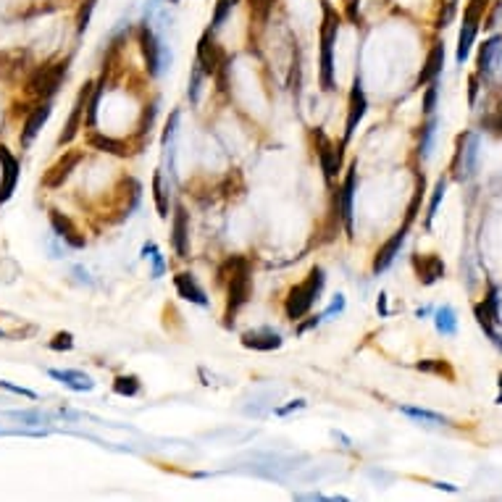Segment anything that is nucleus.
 I'll return each mask as SVG.
<instances>
[{"mask_svg": "<svg viewBox=\"0 0 502 502\" xmlns=\"http://www.w3.org/2000/svg\"><path fill=\"white\" fill-rule=\"evenodd\" d=\"M324 268L321 266H313L310 268V274L305 277V281L300 284H295L287 295V300H284V313L290 321H300L310 313V308L316 305V300L321 297V290H324Z\"/></svg>", "mask_w": 502, "mask_h": 502, "instance_id": "1", "label": "nucleus"}, {"mask_svg": "<svg viewBox=\"0 0 502 502\" xmlns=\"http://www.w3.org/2000/svg\"><path fill=\"white\" fill-rule=\"evenodd\" d=\"M340 32V14L324 3V21H321V87L324 93H334V42Z\"/></svg>", "mask_w": 502, "mask_h": 502, "instance_id": "2", "label": "nucleus"}, {"mask_svg": "<svg viewBox=\"0 0 502 502\" xmlns=\"http://www.w3.org/2000/svg\"><path fill=\"white\" fill-rule=\"evenodd\" d=\"M250 295H252L250 263H242L232 277L226 279V313H224L226 326L234 324V316L239 313V308H245V305L250 303Z\"/></svg>", "mask_w": 502, "mask_h": 502, "instance_id": "3", "label": "nucleus"}, {"mask_svg": "<svg viewBox=\"0 0 502 502\" xmlns=\"http://www.w3.org/2000/svg\"><path fill=\"white\" fill-rule=\"evenodd\" d=\"M68 71V61H55V64H48V66H40L27 82V95L37 97V100H50L61 82L66 77Z\"/></svg>", "mask_w": 502, "mask_h": 502, "instance_id": "4", "label": "nucleus"}, {"mask_svg": "<svg viewBox=\"0 0 502 502\" xmlns=\"http://www.w3.org/2000/svg\"><path fill=\"white\" fill-rule=\"evenodd\" d=\"M205 77H224L226 66H229V58H226L224 48L216 42L213 32L208 29L198 42V61H195Z\"/></svg>", "mask_w": 502, "mask_h": 502, "instance_id": "5", "label": "nucleus"}, {"mask_svg": "<svg viewBox=\"0 0 502 502\" xmlns=\"http://www.w3.org/2000/svg\"><path fill=\"white\" fill-rule=\"evenodd\" d=\"M137 37H140V50H142V58H145V66L150 77H158L163 71V58H166V48L158 42V37L153 35V29L147 24V19L140 24L137 29Z\"/></svg>", "mask_w": 502, "mask_h": 502, "instance_id": "6", "label": "nucleus"}, {"mask_svg": "<svg viewBox=\"0 0 502 502\" xmlns=\"http://www.w3.org/2000/svg\"><path fill=\"white\" fill-rule=\"evenodd\" d=\"M474 313H476V321H478V326L487 331L489 340H492V342H494L502 350L500 334L494 331V326H497V324L502 321V318H500V297H497V287H489V295L484 297V303L476 305Z\"/></svg>", "mask_w": 502, "mask_h": 502, "instance_id": "7", "label": "nucleus"}, {"mask_svg": "<svg viewBox=\"0 0 502 502\" xmlns=\"http://www.w3.org/2000/svg\"><path fill=\"white\" fill-rule=\"evenodd\" d=\"M476 158H478V140H476V134H461L458 137V153H455V176L458 179H471L476 171Z\"/></svg>", "mask_w": 502, "mask_h": 502, "instance_id": "8", "label": "nucleus"}, {"mask_svg": "<svg viewBox=\"0 0 502 502\" xmlns=\"http://www.w3.org/2000/svg\"><path fill=\"white\" fill-rule=\"evenodd\" d=\"M313 140H316V150H318V163H321V169H324V176H326V182H331L340 169H342V147H334L331 145V140L326 134L316 129L313 132Z\"/></svg>", "mask_w": 502, "mask_h": 502, "instance_id": "9", "label": "nucleus"}, {"mask_svg": "<svg viewBox=\"0 0 502 502\" xmlns=\"http://www.w3.org/2000/svg\"><path fill=\"white\" fill-rule=\"evenodd\" d=\"M366 108H369V100H366V93H363V82H360V77H355L353 90H350V103H347V124H344L342 145H347V142L353 140L357 124H360L363 116H366Z\"/></svg>", "mask_w": 502, "mask_h": 502, "instance_id": "10", "label": "nucleus"}, {"mask_svg": "<svg viewBox=\"0 0 502 502\" xmlns=\"http://www.w3.org/2000/svg\"><path fill=\"white\" fill-rule=\"evenodd\" d=\"M82 158H84L82 150H68V153H64V156L45 171V176H42V187H45V189H58V187H64V182L71 176V171L82 163Z\"/></svg>", "mask_w": 502, "mask_h": 502, "instance_id": "11", "label": "nucleus"}, {"mask_svg": "<svg viewBox=\"0 0 502 502\" xmlns=\"http://www.w3.org/2000/svg\"><path fill=\"white\" fill-rule=\"evenodd\" d=\"M355 185H357V166L347 169L342 189H337V205H340V219L344 224L347 237H353V198H355Z\"/></svg>", "mask_w": 502, "mask_h": 502, "instance_id": "12", "label": "nucleus"}, {"mask_svg": "<svg viewBox=\"0 0 502 502\" xmlns=\"http://www.w3.org/2000/svg\"><path fill=\"white\" fill-rule=\"evenodd\" d=\"M90 95H93V82H87V84L80 90V95H77L74 108H71V116H68L66 127H64V132L58 137V145H68V142L77 137V132L82 129V116H84V108L90 103Z\"/></svg>", "mask_w": 502, "mask_h": 502, "instance_id": "13", "label": "nucleus"}, {"mask_svg": "<svg viewBox=\"0 0 502 502\" xmlns=\"http://www.w3.org/2000/svg\"><path fill=\"white\" fill-rule=\"evenodd\" d=\"M171 245L179 258L189 255V213L185 205L174 208V221H171Z\"/></svg>", "mask_w": 502, "mask_h": 502, "instance_id": "14", "label": "nucleus"}, {"mask_svg": "<svg viewBox=\"0 0 502 502\" xmlns=\"http://www.w3.org/2000/svg\"><path fill=\"white\" fill-rule=\"evenodd\" d=\"M50 226H53V232L58 234V237L64 239L66 245H71L74 250H82L84 245H87V239H84V234H82L80 229L74 226V221L68 219L66 213H61V211H50Z\"/></svg>", "mask_w": 502, "mask_h": 502, "instance_id": "15", "label": "nucleus"}, {"mask_svg": "<svg viewBox=\"0 0 502 502\" xmlns=\"http://www.w3.org/2000/svg\"><path fill=\"white\" fill-rule=\"evenodd\" d=\"M405 234H408V226H402L400 232H395V234L379 248L376 258H373V274H382V271H387V268L392 266V261L400 255V248H402V242H405Z\"/></svg>", "mask_w": 502, "mask_h": 502, "instance_id": "16", "label": "nucleus"}, {"mask_svg": "<svg viewBox=\"0 0 502 502\" xmlns=\"http://www.w3.org/2000/svg\"><path fill=\"white\" fill-rule=\"evenodd\" d=\"M50 113H53L50 100H45V103H40L37 108H32V111H29L27 121H24V127H21V145L27 147L29 142L40 134V129L48 124V119H50Z\"/></svg>", "mask_w": 502, "mask_h": 502, "instance_id": "17", "label": "nucleus"}, {"mask_svg": "<svg viewBox=\"0 0 502 502\" xmlns=\"http://www.w3.org/2000/svg\"><path fill=\"white\" fill-rule=\"evenodd\" d=\"M0 163H3V182H0V203L14 195L16 185H19V160L0 145Z\"/></svg>", "mask_w": 502, "mask_h": 502, "instance_id": "18", "label": "nucleus"}, {"mask_svg": "<svg viewBox=\"0 0 502 502\" xmlns=\"http://www.w3.org/2000/svg\"><path fill=\"white\" fill-rule=\"evenodd\" d=\"M174 287H176V295H179L182 300H189V303H195V305H208L205 292H203V287L198 284V279L192 277L189 271L176 274V277H174Z\"/></svg>", "mask_w": 502, "mask_h": 502, "instance_id": "19", "label": "nucleus"}, {"mask_svg": "<svg viewBox=\"0 0 502 502\" xmlns=\"http://www.w3.org/2000/svg\"><path fill=\"white\" fill-rule=\"evenodd\" d=\"M242 344L248 350H261V353H271V350H279L281 347V337L277 331L271 329H255L242 334Z\"/></svg>", "mask_w": 502, "mask_h": 502, "instance_id": "20", "label": "nucleus"}, {"mask_svg": "<svg viewBox=\"0 0 502 502\" xmlns=\"http://www.w3.org/2000/svg\"><path fill=\"white\" fill-rule=\"evenodd\" d=\"M413 263H416V271H418V281L426 284V287L445 277V261L439 255H423V258H416Z\"/></svg>", "mask_w": 502, "mask_h": 502, "instance_id": "21", "label": "nucleus"}, {"mask_svg": "<svg viewBox=\"0 0 502 502\" xmlns=\"http://www.w3.org/2000/svg\"><path fill=\"white\" fill-rule=\"evenodd\" d=\"M500 55H502V37L500 35H494V37H489V40L481 45V50H478V71H481L484 77L494 74Z\"/></svg>", "mask_w": 502, "mask_h": 502, "instance_id": "22", "label": "nucleus"}, {"mask_svg": "<svg viewBox=\"0 0 502 502\" xmlns=\"http://www.w3.org/2000/svg\"><path fill=\"white\" fill-rule=\"evenodd\" d=\"M442 66H445V45H442V42H434L431 50H429V55H426V64H423L421 74H418V87L434 82L436 77L442 74Z\"/></svg>", "mask_w": 502, "mask_h": 502, "instance_id": "23", "label": "nucleus"}, {"mask_svg": "<svg viewBox=\"0 0 502 502\" xmlns=\"http://www.w3.org/2000/svg\"><path fill=\"white\" fill-rule=\"evenodd\" d=\"M53 379H58V382L64 384V387H68V389H74V392H90L95 387V382L87 376V373H82V371H58V369H50L48 371Z\"/></svg>", "mask_w": 502, "mask_h": 502, "instance_id": "24", "label": "nucleus"}, {"mask_svg": "<svg viewBox=\"0 0 502 502\" xmlns=\"http://www.w3.org/2000/svg\"><path fill=\"white\" fill-rule=\"evenodd\" d=\"M476 32H478V24L468 21V19H463L461 37H458V50H455V61H458V64H465V61H468V55H471V45H474V40H476Z\"/></svg>", "mask_w": 502, "mask_h": 502, "instance_id": "25", "label": "nucleus"}, {"mask_svg": "<svg viewBox=\"0 0 502 502\" xmlns=\"http://www.w3.org/2000/svg\"><path fill=\"white\" fill-rule=\"evenodd\" d=\"M90 145L95 150H103V153H111V156H127L129 153V145L124 142V140H113V137H108V134H97L93 132L90 134Z\"/></svg>", "mask_w": 502, "mask_h": 502, "instance_id": "26", "label": "nucleus"}, {"mask_svg": "<svg viewBox=\"0 0 502 502\" xmlns=\"http://www.w3.org/2000/svg\"><path fill=\"white\" fill-rule=\"evenodd\" d=\"M434 324H436V331L445 334V337H452V334L458 331V316H455V310H452L449 305H442V308L436 310Z\"/></svg>", "mask_w": 502, "mask_h": 502, "instance_id": "27", "label": "nucleus"}, {"mask_svg": "<svg viewBox=\"0 0 502 502\" xmlns=\"http://www.w3.org/2000/svg\"><path fill=\"white\" fill-rule=\"evenodd\" d=\"M153 198H156L158 216L160 219H166V216H169V187L163 182V174L160 171L153 174Z\"/></svg>", "mask_w": 502, "mask_h": 502, "instance_id": "28", "label": "nucleus"}, {"mask_svg": "<svg viewBox=\"0 0 502 502\" xmlns=\"http://www.w3.org/2000/svg\"><path fill=\"white\" fill-rule=\"evenodd\" d=\"M113 392L121 397H134L140 395V379L132 376V373H121L113 379Z\"/></svg>", "mask_w": 502, "mask_h": 502, "instance_id": "29", "label": "nucleus"}, {"mask_svg": "<svg viewBox=\"0 0 502 502\" xmlns=\"http://www.w3.org/2000/svg\"><path fill=\"white\" fill-rule=\"evenodd\" d=\"M434 132H436V119L429 116V121L421 127V142H418V156L423 160L431 156V142H434Z\"/></svg>", "mask_w": 502, "mask_h": 502, "instance_id": "30", "label": "nucleus"}, {"mask_svg": "<svg viewBox=\"0 0 502 502\" xmlns=\"http://www.w3.org/2000/svg\"><path fill=\"white\" fill-rule=\"evenodd\" d=\"M234 6H237V0H216V11H213V19H211V32L221 29V24L226 21V16L232 14Z\"/></svg>", "mask_w": 502, "mask_h": 502, "instance_id": "31", "label": "nucleus"}, {"mask_svg": "<svg viewBox=\"0 0 502 502\" xmlns=\"http://www.w3.org/2000/svg\"><path fill=\"white\" fill-rule=\"evenodd\" d=\"M408 418H416V421H426V423H447L445 416H439V413H431V410L426 408H400Z\"/></svg>", "mask_w": 502, "mask_h": 502, "instance_id": "32", "label": "nucleus"}, {"mask_svg": "<svg viewBox=\"0 0 502 502\" xmlns=\"http://www.w3.org/2000/svg\"><path fill=\"white\" fill-rule=\"evenodd\" d=\"M416 369L426 371V373H439V376L452 379V369H449L447 360H421V363H416Z\"/></svg>", "mask_w": 502, "mask_h": 502, "instance_id": "33", "label": "nucleus"}, {"mask_svg": "<svg viewBox=\"0 0 502 502\" xmlns=\"http://www.w3.org/2000/svg\"><path fill=\"white\" fill-rule=\"evenodd\" d=\"M445 189H447V182H445V179H439V182H436L434 195H431V203H429V213H426V226H431V221H434L436 211H439V203H442V198H445Z\"/></svg>", "mask_w": 502, "mask_h": 502, "instance_id": "34", "label": "nucleus"}, {"mask_svg": "<svg viewBox=\"0 0 502 502\" xmlns=\"http://www.w3.org/2000/svg\"><path fill=\"white\" fill-rule=\"evenodd\" d=\"M455 11H458V0H442L439 6V16H436V27L445 29L455 19Z\"/></svg>", "mask_w": 502, "mask_h": 502, "instance_id": "35", "label": "nucleus"}, {"mask_svg": "<svg viewBox=\"0 0 502 502\" xmlns=\"http://www.w3.org/2000/svg\"><path fill=\"white\" fill-rule=\"evenodd\" d=\"M423 176L418 179V187H416V195H413V200H410V205H408V213H405V224L402 226H410L413 224V219L418 216V205H421V198H423Z\"/></svg>", "mask_w": 502, "mask_h": 502, "instance_id": "36", "label": "nucleus"}, {"mask_svg": "<svg viewBox=\"0 0 502 502\" xmlns=\"http://www.w3.org/2000/svg\"><path fill=\"white\" fill-rule=\"evenodd\" d=\"M93 11H95V0H84V6H82L80 14H77V32H80V35H84L87 27H90Z\"/></svg>", "mask_w": 502, "mask_h": 502, "instance_id": "37", "label": "nucleus"}, {"mask_svg": "<svg viewBox=\"0 0 502 502\" xmlns=\"http://www.w3.org/2000/svg\"><path fill=\"white\" fill-rule=\"evenodd\" d=\"M274 3L277 0H250V14L258 19V21H266L271 11H274Z\"/></svg>", "mask_w": 502, "mask_h": 502, "instance_id": "38", "label": "nucleus"}, {"mask_svg": "<svg viewBox=\"0 0 502 502\" xmlns=\"http://www.w3.org/2000/svg\"><path fill=\"white\" fill-rule=\"evenodd\" d=\"M203 77H205L203 68L195 64V66H192V77H189V100H192V103H198L200 100V82H203Z\"/></svg>", "mask_w": 502, "mask_h": 502, "instance_id": "39", "label": "nucleus"}, {"mask_svg": "<svg viewBox=\"0 0 502 502\" xmlns=\"http://www.w3.org/2000/svg\"><path fill=\"white\" fill-rule=\"evenodd\" d=\"M71 347H74L71 331H58L53 337V342H50V350H55V353H64V350H71Z\"/></svg>", "mask_w": 502, "mask_h": 502, "instance_id": "40", "label": "nucleus"}, {"mask_svg": "<svg viewBox=\"0 0 502 502\" xmlns=\"http://www.w3.org/2000/svg\"><path fill=\"white\" fill-rule=\"evenodd\" d=\"M436 108V80L426 84V95H423V113L431 116Z\"/></svg>", "mask_w": 502, "mask_h": 502, "instance_id": "41", "label": "nucleus"}, {"mask_svg": "<svg viewBox=\"0 0 502 502\" xmlns=\"http://www.w3.org/2000/svg\"><path fill=\"white\" fill-rule=\"evenodd\" d=\"M176 124H179V111H174L169 124H166V129H163V137H160V145L169 147L174 145V134H176Z\"/></svg>", "mask_w": 502, "mask_h": 502, "instance_id": "42", "label": "nucleus"}, {"mask_svg": "<svg viewBox=\"0 0 502 502\" xmlns=\"http://www.w3.org/2000/svg\"><path fill=\"white\" fill-rule=\"evenodd\" d=\"M344 16L353 24H357L360 21V0H344Z\"/></svg>", "mask_w": 502, "mask_h": 502, "instance_id": "43", "label": "nucleus"}, {"mask_svg": "<svg viewBox=\"0 0 502 502\" xmlns=\"http://www.w3.org/2000/svg\"><path fill=\"white\" fill-rule=\"evenodd\" d=\"M0 389H8V392H14V395H21V397H29V400H37V395L27 389V387H16L11 382H0Z\"/></svg>", "mask_w": 502, "mask_h": 502, "instance_id": "44", "label": "nucleus"}, {"mask_svg": "<svg viewBox=\"0 0 502 502\" xmlns=\"http://www.w3.org/2000/svg\"><path fill=\"white\" fill-rule=\"evenodd\" d=\"M342 310H344V297H342V295H337V297H334V303H331L329 308L321 313V318H331L334 313H342Z\"/></svg>", "mask_w": 502, "mask_h": 502, "instance_id": "45", "label": "nucleus"}, {"mask_svg": "<svg viewBox=\"0 0 502 502\" xmlns=\"http://www.w3.org/2000/svg\"><path fill=\"white\" fill-rule=\"evenodd\" d=\"M150 261H153V279L163 277V271H166V263H163V258H160V252L156 250L150 255Z\"/></svg>", "mask_w": 502, "mask_h": 502, "instance_id": "46", "label": "nucleus"}, {"mask_svg": "<svg viewBox=\"0 0 502 502\" xmlns=\"http://www.w3.org/2000/svg\"><path fill=\"white\" fill-rule=\"evenodd\" d=\"M484 127H487V129H492V132H500L502 134V113H497V116H489V119L484 121Z\"/></svg>", "mask_w": 502, "mask_h": 502, "instance_id": "47", "label": "nucleus"}, {"mask_svg": "<svg viewBox=\"0 0 502 502\" xmlns=\"http://www.w3.org/2000/svg\"><path fill=\"white\" fill-rule=\"evenodd\" d=\"M300 408H305V400H295V402H290L287 408H279L277 413H279V416H287L290 410H300Z\"/></svg>", "mask_w": 502, "mask_h": 502, "instance_id": "48", "label": "nucleus"}, {"mask_svg": "<svg viewBox=\"0 0 502 502\" xmlns=\"http://www.w3.org/2000/svg\"><path fill=\"white\" fill-rule=\"evenodd\" d=\"M468 87H471V90H468V100H471V106H474V103H476V93H478V80H476V77H471V80H468Z\"/></svg>", "mask_w": 502, "mask_h": 502, "instance_id": "49", "label": "nucleus"}, {"mask_svg": "<svg viewBox=\"0 0 502 502\" xmlns=\"http://www.w3.org/2000/svg\"><path fill=\"white\" fill-rule=\"evenodd\" d=\"M318 324H321V316L310 318V321H305V324H300V326H297V334H305V331L313 329V326H318Z\"/></svg>", "mask_w": 502, "mask_h": 502, "instance_id": "50", "label": "nucleus"}, {"mask_svg": "<svg viewBox=\"0 0 502 502\" xmlns=\"http://www.w3.org/2000/svg\"><path fill=\"white\" fill-rule=\"evenodd\" d=\"M379 313H382V316H387V313H389V310H387V295H379Z\"/></svg>", "mask_w": 502, "mask_h": 502, "instance_id": "51", "label": "nucleus"}, {"mask_svg": "<svg viewBox=\"0 0 502 502\" xmlns=\"http://www.w3.org/2000/svg\"><path fill=\"white\" fill-rule=\"evenodd\" d=\"M153 252H156V245L150 242V245H145V248H142V258H150Z\"/></svg>", "mask_w": 502, "mask_h": 502, "instance_id": "52", "label": "nucleus"}, {"mask_svg": "<svg viewBox=\"0 0 502 502\" xmlns=\"http://www.w3.org/2000/svg\"><path fill=\"white\" fill-rule=\"evenodd\" d=\"M497 402L502 405V376H500V395H497Z\"/></svg>", "mask_w": 502, "mask_h": 502, "instance_id": "53", "label": "nucleus"}, {"mask_svg": "<svg viewBox=\"0 0 502 502\" xmlns=\"http://www.w3.org/2000/svg\"><path fill=\"white\" fill-rule=\"evenodd\" d=\"M169 3H179V0H169Z\"/></svg>", "mask_w": 502, "mask_h": 502, "instance_id": "54", "label": "nucleus"}]
</instances>
